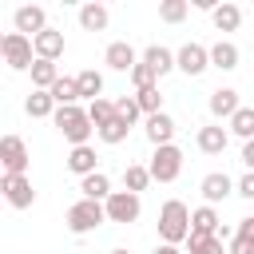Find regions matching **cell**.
Masks as SVG:
<instances>
[{
    "mask_svg": "<svg viewBox=\"0 0 254 254\" xmlns=\"http://www.w3.org/2000/svg\"><path fill=\"white\" fill-rule=\"evenodd\" d=\"M159 238L167 246H187L190 238V210L183 198H167L163 210H159Z\"/></svg>",
    "mask_w": 254,
    "mask_h": 254,
    "instance_id": "6da1fadb",
    "label": "cell"
},
{
    "mask_svg": "<svg viewBox=\"0 0 254 254\" xmlns=\"http://www.w3.org/2000/svg\"><path fill=\"white\" fill-rule=\"evenodd\" d=\"M52 123L60 127V135H64L71 147H83V143L91 139V131H95L91 119H87V107H79V103H75V107H60V111L52 115Z\"/></svg>",
    "mask_w": 254,
    "mask_h": 254,
    "instance_id": "7a4b0ae2",
    "label": "cell"
},
{
    "mask_svg": "<svg viewBox=\"0 0 254 254\" xmlns=\"http://www.w3.org/2000/svg\"><path fill=\"white\" fill-rule=\"evenodd\" d=\"M67 230L71 234H91L95 226H103L107 222V210H103V202H95V198H79V202H71L67 206Z\"/></svg>",
    "mask_w": 254,
    "mask_h": 254,
    "instance_id": "3957f363",
    "label": "cell"
},
{
    "mask_svg": "<svg viewBox=\"0 0 254 254\" xmlns=\"http://www.w3.org/2000/svg\"><path fill=\"white\" fill-rule=\"evenodd\" d=\"M0 52H4V64L12 71H32V64H36V44L28 36H20V32H8L0 40Z\"/></svg>",
    "mask_w": 254,
    "mask_h": 254,
    "instance_id": "277c9868",
    "label": "cell"
},
{
    "mask_svg": "<svg viewBox=\"0 0 254 254\" xmlns=\"http://www.w3.org/2000/svg\"><path fill=\"white\" fill-rule=\"evenodd\" d=\"M147 171H151V179H155V183H175V179L183 175V151H179L175 143L155 147V155H151Z\"/></svg>",
    "mask_w": 254,
    "mask_h": 254,
    "instance_id": "5b68a950",
    "label": "cell"
},
{
    "mask_svg": "<svg viewBox=\"0 0 254 254\" xmlns=\"http://www.w3.org/2000/svg\"><path fill=\"white\" fill-rule=\"evenodd\" d=\"M28 163H32L28 143L20 135H4L0 139V167H4V175H28Z\"/></svg>",
    "mask_w": 254,
    "mask_h": 254,
    "instance_id": "8992f818",
    "label": "cell"
},
{
    "mask_svg": "<svg viewBox=\"0 0 254 254\" xmlns=\"http://www.w3.org/2000/svg\"><path fill=\"white\" fill-rule=\"evenodd\" d=\"M103 210H107V222H135L139 214H143V202H139V194H131V190H111V198L103 202Z\"/></svg>",
    "mask_w": 254,
    "mask_h": 254,
    "instance_id": "52a82bcc",
    "label": "cell"
},
{
    "mask_svg": "<svg viewBox=\"0 0 254 254\" xmlns=\"http://www.w3.org/2000/svg\"><path fill=\"white\" fill-rule=\"evenodd\" d=\"M0 190H4L8 206H16V210H28V206L36 202V187H32L28 175H4V179H0Z\"/></svg>",
    "mask_w": 254,
    "mask_h": 254,
    "instance_id": "ba28073f",
    "label": "cell"
},
{
    "mask_svg": "<svg viewBox=\"0 0 254 254\" xmlns=\"http://www.w3.org/2000/svg\"><path fill=\"white\" fill-rule=\"evenodd\" d=\"M175 67L183 71V75H202L206 67H210V48H202V44H183L179 52H175Z\"/></svg>",
    "mask_w": 254,
    "mask_h": 254,
    "instance_id": "9c48e42d",
    "label": "cell"
},
{
    "mask_svg": "<svg viewBox=\"0 0 254 254\" xmlns=\"http://www.w3.org/2000/svg\"><path fill=\"white\" fill-rule=\"evenodd\" d=\"M198 190H202L206 206H214V202H226L230 194H238V183H234L226 171H210V175L198 183Z\"/></svg>",
    "mask_w": 254,
    "mask_h": 254,
    "instance_id": "30bf717a",
    "label": "cell"
},
{
    "mask_svg": "<svg viewBox=\"0 0 254 254\" xmlns=\"http://www.w3.org/2000/svg\"><path fill=\"white\" fill-rule=\"evenodd\" d=\"M12 24H16V32H20V36L36 40L40 32H48V12H44L40 4H24V8H16Z\"/></svg>",
    "mask_w": 254,
    "mask_h": 254,
    "instance_id": "8fae6325",
    "label": "cell"
},
{
    "mask_svg": "<svg viewBox=\"0 0 254 254\" xmlns=\"http://www.w3.org/2000/svg\"><path fill=\"white\" fill-rule=\"evenodd\" d=\"M139 60H143V56H139L127 40H111V44H107V52H103V64H107L111 71H127V75L135 71V64H139Z\"/></svg>",
    "mask_w": 254,
    "mask_h": 254,
    "instance_id": "7c38bea8",
    "label": "cell"
},
{
    "mask_svg": "<svg viewBox=\"0 0 254 254\" xmlns=\"http://www.w3.org/2000/svg\"><path fill=\"white\" fill-rule=\"evenodd\" d=\"M206 107H210V115H214V119H234V115L242 111V103H238V91H234V87H214V91H210V99H206Z\"/></svg>",
    "mask_w": 254,
    "mask_h": 254,
    "instance_id": "4fadbf2b",
    "label": "cell"
},
{
    "mask_svg": "<svg viewBox=\"0 0 254 254\" xmlns=\"http://www.w3.org/2000/svg\"><path fill=\"white\" fill-rule=\"evenodd\" d=\"M194 143H198V151H202V155H222V151H226V143H230V131H226L222 123H206V127H198Z\"/></svg>",
    "mask_w": 254,
    "mask_h": 254,
    "instance_id": "5bb4252c",
    "label": "cell"
},
{
    "mask_svg": "<svg viewBox=\"0 0 254 254\" xmlns=\"http://www.w3.org/2000/svg\"><path fill=\"white\" fill-rule=\"evenodd\" d=\"M147 139H151V147H167V143H175V119L167 115V111H159V115H147Z\"/></svg>",
    "mask_w": 254,
    "mask_h": 254,
    "instance_id": "9a60e30c",
    "label": "cell"
},
{
    "mask_svg": "<svg viewBox=\"0 0 254 254\" xmlns=\"http://www.w3.org/2000/svg\"><path fill=\"white\" fill-rule=\"evenodd\" d=\"M67 171H71V175H79V179L95 175V171H99V155H95V147H91V143L71 147V151H67Z\"/></svg>",
    "mask_w": 254,
    "mask_h": 254,
    "instance_id": "2e32d148",
    "label": "cell"
},
{
    "mask_svg": "<svg viewBox=\"0 0 254 254\" xmlns=\"http://www.w3.org/2000/svg\"><path fill=\"white\" fill-rule=\"evenodd\" d=\"M32 44H36V60H52V64H56V60L64 56V32H56V28L40 32Z\"/></svg>",
    "mask_w": 254,
    "mask_h": 254,
    "instance_id": "e0dca14e",
    "label": "cell"
},
{
    "mask_svg": "<svg viewBox=\"0 0 254 254\" xmlns=\"http://www.w3.org/2000/svg\"><path fill=\"white\" fill-rule=\"evenodd\" d=\"M143 64L163 79L167 71H175V52H171V48H163V44H151V48L143 52Z\"/></svg>",
    "mask_w": 254,
    "mask_h": 254,
    "instance_id": "ac0fdd59",
    "label": "cell"
},
{
    "mask_svg": "<svg viewBox=\"0 0 254 254\" xmlns=\"http://www.w3.org/2000/svg\"><path fill=\"white\" fill-rule=\"evenodd\" d=\"M28 75H32V91H52L56 79H60V67H56L52 60H36Z\"/></svg>",
    "mask_w": 254,
    "mask_h": 254,
    "instance_id": "d6986e66",
    "label": "cell"
},
{
    "mask_svg": "<svg viewBox=\"0 0 254 254\" xmlns=\"http://www.w3.org/2000/svg\"><path fill=\"white\" fill-rule=\"evenodd\" d=\"M210 67H218V71H234V67H238V48H234L230 40L210 44Z\"/></svg>",
    "mask_w": 254,
    "mask_h": 254,
    "instance_id": "ffe728a7",
    "label": "cell"
},
{
    "mask_svg": "<svg viewBox=\"0 0 254 254\" xmlns=\"http://www.w3.org/2000/svg\"><path fill=\"white\" fill-rule=\"evenodd\" d=\"M79 190H83V198H95V202H107V198H111V179H107L103 171H95V175H87V179H79Z\"/></svg>",
    "mask_w": 254,
    "mask_h": 254,
    "instance_id": "44dd1931",
    "label": "cell"
},
{
    "mask_svg": "<svg viewBox=\"0 0 254 254\" xmlns=\"http://www.w3.org/2000/svg\"><path fill=\"white\" fill-rule=\"evenodd\" d=\"M218 226H222V222H218V210H214V206L202 202V206L190 210V230H194V234H218Z\"/></svg>",
    "mask_w": 254,
    "mask_h": 254,
    "instance_id": "7402d4cb",
    "label": "cell"
},
{
    "mask_svg": "<svg viewBox=\"0 0 254 254\" xmlns=\"http://www.w3.org/2000/svg\"><path fill=\"white\" fill-rule=\"evenodd\" d=\"M75 83H79V99H103V75L95 71V67H83L79 75H75Z\"/></svg>",
    "mask_w": 254,
    "mask_h": 254,
    "instance_id": "603a6c76",
    "label": "cell"
},
{
    "mask_svg": "<svg viewBox=\"0 0 254 254\" xmlns=\"http://www.w3.org/2000/svg\"><path fill=\"white\" fill-rule=\"evenodd\" d=\"M52 99H56V107H75V103H79V83H75V75H60L56 87H52Z\"/></svg>",
    "mask_w": 254,
    "mask_h": 254,
    "instance_id": "cb8c5ba5",
    "label": "cell"
},
{
    "mask_svg": "<svg viewBox=\"0 0 254 254\" xmlns=\"http://www.w3.org/2000/svg\"><path fill=\"white\" fill-rule=\"evenodd\" d=\"M24 111H28L32 119H48V115H56L60 107H56V99H52V91H32V95L24 99Z\"/></svg>",
    "mask_w": 254,
    "mask_h": 254,
    "instance_id": "d4e9b609",
    "label": "cell"
},
{
    "mask_svg": "<svg viewBox=\"0 0 254 254\" xmlns=\"http://www.w3.org/2000/svg\"><path fill=\"white\" fill-rule=\"evenodd\" d=\"M79 28H83V32H103V28H107V8L95 4V0L83 4V8H79Z\"/></svg>",
    "mask_w": 254,
    "mask_h": 254,
    "instance_id": "484cf974",
    "label": "cell"
},
{
    "mask_svg": "<svg viewBox=\"0 0 254 254\" xmlns=\"http://www.w3.org/2000/svg\"><path fill=\"white\" fill-rule=\"evenodd\" d=\"M210 20H214L218 32H238V24H242V8H238V4H218V8L210 12Z\"/></svg>",
    "mask_w": 254,
    "mask_h": 254,
    "instance_id": "4316f807",
    "label": "cell"
},
{
    "mask_svg": "<svg viewBox=\"0 0 254 254\" xmlns=\"http://www.w3.org/2000/svg\"><path fill=\"white\" fill-rule=\"evenodd\" d=\"M87 119H91L95 131H103L107 123H115V103L111 99H91L87 103Z\"/></svg>",
    "mask_w": 254,
    "mask_h": 254,
    "instance_id": "83f0119b",
    "label": "cell"
},
{
    "mask_svg": "<svg viewBox=\"0 0 254 254\" xmlns=\"http://www.w3.org/2000/svg\"><path fill=\"white\" fill-rule=\"evenodd\" d=\"M155 179H151V171L147 167H139V163H131V167H123V190H131V194H139V190H147Z\"/></svg>",
    "mask_w": 254,
    "mask_h": 254,
    "instance_id": "f1b7e54d",
    "label": "cell"
},
{
    "mask_svg": "<svg viewBox=\"0 0 254 254\" xmlns=\"http://www.w3.org/2000/svg\"><path fill=\"white\" fill-rule=\"evenodd\" d=\"M187 254H222V238H218V234H194V230H190Z\"/></svg>",
    "mask_w": 254,
    "mask_h": 254,
    "instance_id": "f546056e",
    "label": "cell"
},
{
    "mask_svg": "<svg viewBox=\"0 0 254 254\" xmlns=\"http://www.w3.org/2000/svg\"><path fill=\"white\" fill-rule=\"evenodd\" d=\"M230 135H238L242 143H250V139H254V107H242V111L230 119Z\"/></svg>",
    "mask_w": 254,
    "mask_h": 254,
    "instance_id": "4dcf8cb0",
    "label": "cell"
},
{
    "mask_svg": "<svg viewBox=\"0 0 254 254\" xmlns=\"http://www.w3.org/2000/svg\"><path fill=\"white\" fill-rule=\"evenodd\" d=\"M187 12H190L187 0H163V4H159V20H163V24H179V20H187Z\"/></svg>",
    "mask_w": 254,
    "mask_h": 254,
    "instance_id": "1f68e13d",
    "label": "cell"
},
{
    "mask_svg": "<svg viewBox=\"0 0 254 254\" xmlns=\"http://www.w3.org/2000/svg\"><path fill=\"white\" fill-rule=\"evenodd\" d=\"M127 79L135 83V95H139V91H151V87H159V75H155V71H151V67L143 64V60L135 64V71H131Z\"/></svg>",
    "mask_w": 254,
    "mask_h": 254,
    "instance_id": "d6a6232c",
    "label": "cell"
},
{
    "mask_svg": "<svg viewBox=\"0 0 254 254\" xmlns=\"http://www.w3.org/2000/svg\"><path fill=\"white\" fill-rule=\"evenodd\" d=\"M115 115H119L123 123H131V127H135V119L143 115V107H139V99H135V95H123V99H115Z\"/></svg>",
    "mask_w": 254,
    "mask_h": 254,
    "instance_id": "836d02e7",
    "label": "cell"
},
{
    "mask_svg": "<svg viewBox=\"0 0 254 254\" xmlns=\"http://www.w3.org/2000/svg\"><path fill=\"white\" fill-rule=\"evenodd\" d=\"M127 131H131V123H123V119L115 115V123H107V127H103V131H95V135H99L107 147H115V143H123V139H127Z\"/></svg>",
    "mask_w": 254,
    "mask_h": 254,
    "instance_id": "e575fe53",
    "label": "cell"
},
{
    "mask_svg": "<svg viewBox=\"0 0 254 254\" xmlns=\"http://www.w3.org/2000/svg\"><path fill=\"white\" fill-rule=\"evenodd\" d=\"M135 99H139L143 115H159V111H163V95H159V87H151V91H139Z\"/></svg>",
    "mask_w": 254,
    "mask_h": 254,
    "instance_id": "d590c367",
    "label": "cell"
},
{
    "mask_svg": "<svg viewBox=\"0 0 254 254\" xmlns=\"http://www.w3.org/2000/svg\"><path fill=\"white\" fill-rule=\"evenodd\" d=\"M226 254H254V242H250V238H238V234H234V238H230V250H226Z\"/></svg>",
    "mask_w": 254,
    "mask_h": 254,
    "instance_id": "8d00e7d4",
    "label": "cell"
},
{
    "mask_svg": "<svg viewBox=\"0 0 254 254\" xmlns=\"http://www.w3.org/2000/svg\"><path fill=\"white\" fill-rule=\"evenodd\" d=\"M234 234H238V238H250V242H254V214H250V218H238Z\"/></svg>",
    "mask_w": 254,
    "mask_h": 254,
    "instance_id": "74e56055",
    "label": "cell"
},
{
    "mask_svg": "<svg viewBox=\"0 0 254 254\" xmlns=\"http://www.w3.org/2000/svg\"><path fill=\"white\" fill-rule=\"evenodd\" d=\"M238 194H242V198H254V171H246V175L238 179Z\"/></svg>",
    "mask_w": 254,
    "mask_h": 254,
    "instance_id": "f35d334b",
    "label": "cell"
},
{
    "mask_svg": "<svg viewBox=\"0 0 254 254\" xmlns=\"http://www.w3.org/2000/svg\"><path fill=\"white\" fill-rule=\"evenodd\" d=\"M242 163H246V171H254V139L242 143Z\"/></svg>",
    "mask_w": 254,
    "mask_h": 254,
    "instance_id": "ab89813d",
    "label": "cell"
},
{
    "mask_svg": "<svg viewBox=\"0 0 254 254\" xmlns=\"http://www.w3.org/2000/svg\"><path fill=\"white\" fill-rule=\"evenodd\" d=\"M155 254H187V250H179V246H167V242H159V246H155Z\"/></svg>",
    "mask_w": 254,
    "mask_h": 254,
    "instance_id": "60d3db41",
    "label": "cell"
},
{
    "mask_svg": "<svg viewBox=\"0 0 254 254\" xmlns=\"http://www.w3.org/2000/svg\"><path fill=\"white\" fill-rule=\"evenodd\" d=\"M111 254H131V250H123V246H119V250H111Z\"/></svg>",
    "mask_w": 254,
    "mask_h": 254,
    "instance_id": "b9f144b4",
    "label": "cell"
}]
</instances>
